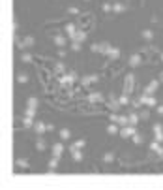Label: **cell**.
<instances>
[{
  "mask_svg": "<svg viewBox=\"0 0 163 190\" xmlns=\"http://www.w3.org/2000/svg\"><path fill=\"white\" fill-rule=\"evenodd\" d=\"M71 51H81V43L79 41H71Z\"/></svg>",
  "mask_w": 163,
  "mask_h": 190,
  "instance_id": "38",
  "label": "cell"
},
{
  "mask_svg": "<svg viewBox=\"0 0 163 190\" xmlns=\"http://www.w3.org/2000/svg\"><path fill=\"white\" fill-rule=\"evenodd\" d=\"M86 100H88L90 104H98V102H103V94H101V92H90Z\"/></svg>",
  "mask_w": 163,
  "mask_h": 190,
  "instance_id": "7",
  "label": "cell"
},
{
  "mask_svg": "<svg viewBox=\"0 0 163 190\" xmlns=\"http://www.w3.org/2000/svg\"><path fill=\"white\" fill-rule=\"evenodd\" d=\"M101 8H103V11H112V4H109V2H105Z\"/></svg>",
  "mask_w": 163,
  "mask_h": 190,
  "instance_id": "40",
  "label": "cell"
},
{
  "mask_svg": "<svg viewBox=\"0 0 163 190\" xmlns=\"http://www.w3.org/2000/svg\"><path fill=\"white\" fill-rule=\"evenodd\" d=\"M161 62H163V53H161Z\"/></svg>",
  "mask_w": 163,
  "mask_h": 190,
  "instance_id": "49",
  "label": "cell"
},
{
  "mask_svg": "<svg viewBox=\"0 0 163 190\" xmlns=\"http://www.w3.org/2000/svg\"><path fill=\"white\" fill-rule=\"evenodd\" d=\"M53 41H55V45H58V47H66V43H67V38H66L64 34H56V36L53 38Z\"/></svg>",
  "mask_w": 163,
  "mask_h": 190,
  "instance_id": "10",
  "label": "cell"
},
{
  "mask_svg": "<svg viewBox=\"0 0 163 190\" xmlns=\"http://www.w3.org/2000/svg\"><path fill=\"white\" fill-rule=\"evenodd\" d=\"M17 81L19 83H26L28 81V76L26 74H17Z\"/></svg>",
  "mask_w": 163,
  "mask_h": 190,
  "instance_id": "36",
  "label": "cell"
},
{
  "mask_svg": "<svg viewBox=\"0 0 163 190\" xmlns=\"http://www.w3.org/2000/svg\"><path fill=\"white\" fill-rule=\"evenodd\" d=\"M64 32L69 36V40H71V38L75 36V32H77V27L73 25V23H67V25H66V28H64Z\"/></svg>",
  "mask_w": 163,
  "mask_h": 190,
  "instance_id": "13",
  "label": "cell"
},
{
  "mask_svg": "<svg viewBox=\"0 0 163 190\" xmlns=\"http://www.w3.org/2000/svg\"><path fill=\"white\" fill-rule=\"evenodd\" d=\"M56 166H58V158H56V156H53V160L49 162V168H51V170H49V173H55V171H56Z\"/></svg>",
  "mask_w": 163,
  "mask_h": 190,
  "instance_id": "24",
  "label": "cell"
},
{
  "mask_svg": "<svg viewBox=\"0 0 163 190\" xmlns=\"http://www.w3.org/2000/svg\"><path fill=\"white\" fill-rule=\"evenodd\" d=\"M98 79H100V76L92 74V76H86V77H83V79H81V85H83V87H86V85H92V83H96Z\"/></svg>",
  "mask_w": 163,
  "mask_h": 190,
  "instance_id": "9",
  "label": "cell"
},
{
  "mask_svg": "<svg viewBox=\"0 0 163 190\" xmlns=\"http://www.w3.org/2000/svg\"><path fill=\"white\" fill-rule=\"evenodd\" d=\"M55 72H56V74H60V76H62V74H64V72H66V66H64V64H62V62H56V64H55Z\"/></svg>",
  "mask_w": 163,
  "mask_h": 190,
  "instance_id": "29",
  "label": "cell"
},
{
  "mask_svg": "<svg viewBox=\"0 0 163 190\" xmlns=\"http://www.w3.org/2000/svg\"><path fill=\"white\" fill-rule=\"evenodd\" d=\"M71 156H73V160H75V162H81V160H83V153H81V149H79V151H73V153H71Z\"/></svg>",
  "mask_w": 163,
  "mask_h": 190,
  "instance_id": "32",
  "label": "cell"
},
{
  "mask_svg": "<svg viewBox=\"0 0 163 190\" xmlns=\"http://www.w3.org/2000/svg\"><path fill=\"white\" fill-rule=\"evenodd\" d=\"M53 130H55V124L49 123V124H47V132H53Z\"/></svg>",
  "mask_w": 163,
  "mask_h": 190,
  "instance_id": "46",
  "label": "cell"
},
{
  "mask_svg": "<svg viewBox=\"0 0 163 190\" xmlns=\"http://www.w3.org/2000/svg\"><path fill=\"white\" fill-rule=\"evenodd\" d=\"M109 43H105V41H101V43H92V53H101V55H107V51H109Z\"/></svg>",
  "mask_w": 163,
  "mask_h": 190,
  "instance_id": "2",
  "label": "cell"
},
{
  "mask_svg": "<svg viewBox=\"0 0 163 190\" xmlns=\"http://www.w3.org/2000/svg\"><path fill=\"white\" fill-rule=\"evenodd\" d=\"M141 62H143V57L139 55V53H135V55H131V57H129V66H131V68H137Z\"/></svg>",
  "mask_w": 163,
  "mask_h": 190,
  "instance_id": "12",
  "label": "cell"
},
{
  "mask_svg": "<svg viewBox=\"0 0 163 190\" xmlns=\"http://www.w3.org/2000/svg\"><path fill=\"white\" fill-rule=\"evenodd\" d=\"M45 147H47V143H45V141L39 137V139L36 141V149H38V151H45Z\"/></svg>",
  "mask_w": 163,
  "mask_h": 190,
  "instance_id": "30",
  "label": "cell"
},
{
  "mask_svg": "<svg viewBox=\"0 0 163 190\" xmlns=\"http://www.w3.org/2000/svg\"><path fill=\"white\" fill-rule=\"evenodd\" d=\"M133 87H135V76H126V81H124V90L122 92H126V94H131L133 92Z\"/></svg>",
  "mask_w": 163,
  "mask_h": 190,
  "instance_id": "3",
  "label": "cell"
},
{
  "mask_svg": "<svg viewBox=\"0 0 163 190\" xmlns=\"http://www.w3.org/2000/svg\"><path fill=\"white\" fill-rule=\"evenodd\" d=\"M25 115L34 119V115H36V107H28V106H26V109H25Z\"/></svg>",
  "mask_w": 163,
  "mask_h": 190,
  "instance_id": "33",
  "label": "cell"
},
{
  "mask_svg": "<svg viewBox=\"0 0 163 190\" xmlns=\"http://www.w3.org/2000/svg\"><path fill=\"white\" fill-rule=\"evenodd\" d=\"M128 117H129V124H133V126H137V123H139V117H141V115H137L135 111H131V113H129Z\"/></svg>",
  "mask_w": 163,
  "mask_h": 190,
  "instance_id": "22",
  "label": "cell"
},
{
  "mask_svg": "<svg viewBox=\"0 0 163 190\" xmlns=\"http://www.w3.org/2000/svg\"><path fill=\"white\" fill-rule=\"evenodd\" d=\"M22 62H32V55L25 53V55H22Z\"/></svg>",
  "mask_w": 163,
  "mask_h": 190,
  "instance_id": "41",
  "label": "cell"
},
{
  "mask_svg": "<svg viewBox=\"0 0 163 190\" xmlns=\"http://www.w3.org/2000/svg\"><path fill=\"white\" fill-rule=\"evenodd\" d=\"M34 121H32V117H26L25 115V119H22V126H25V128H34Z\"/></svg>",
  "mask_w": 163,
  "mask_h": 190,
  "instance_id": "21",
  "label": "cell"
},
{
  "mask_svg": "<svg viewBox=\"0 0 163 190\" xmlns=\"http://www.w3.org/2000/svg\"><path fill=\"white\" fill-rule=\"evenodd\" d=\"M75 79H77V74H73V72L62 74V76H60V83H62V85H71Z\"/></svg>",
  "mask_w": 163,
  "mask_h": 190,
  "instance_id": "4",
  "label": "cell"
},
{
  "mask_svg": "<svg viewBox=\"0 0 163 190\" xmlns=\"http://www.w3.org/2000/svg\"><path fill=\"white\" fill-rule=\"evenodd\" d=\"M143 141H145V137H143L141 134H135V136H133V143H137V145H141Z\"/></svg>",
  "mask_w": 163,
  "mask_h": 190,
  "instance_id": "34",
  "label": "cell"
},
{
  "mask_svg": "<svg viewBox=\"0 0 163 190\" xmlns=\"http://www.w3.org/2000/svg\"><path fill=\"white\" fill-rule=\"evenodd\" d=\"M156 111H157V115H163V106H159V107H156Z\"/></svg>",
  "mask_w": 163,
  "mask_h": 190,
  "instance_id": "47",
  "label": "cell"
},
{
  "mask_svg": "<svg viewBox=\"0 0 163 190\" xmlns=\"http://www.w3.org/2000/svg\"><path fill=\"white\" fill-rule=\"evenodd\" d=\"M112 160H114V153H105V154H103V162H105V164H111Z\"/></svg>",
  "mask_w": 163,
  "mask_h": 190,
  "instance_id": "31",
  "label": "cell"
},
{
  "mask_svg": "<svg viewBox=\"0 0 163 190\" xmlns=\"http://www.w3.org/2000/svg\"><path fill=\"white\" fill-rule=\"evenodd\" d=\"M116 124H120V126H128V124H129V117H128V115L118 117V123H116Z\"/></svg>",
  "mask_w": 163,
  "mask_h": 190,
  "instance_id": "25",
  "label": "cell"
},
{
  "mask_svg": "<svg viewBox=\"0 0 163 190\" xmlns=\"http://www.w3.org/2000/svg\"><path fill=\"white\" fill-rule=\"evenodd\" d=\"M120 107H122V104L118 100H114V94H111V96H109V109L111 111H118Z\"/></svg>",
  "mask_w": 163,
  "mask_h": 190,
  "instance_id": "8",
  "label": "cell"
},
{
  "mask_svg": "<svg viewBox=\"0 0 163 190\" xmlns=\"http://www.w3.org/2000/svg\"><path fill=\"white\" fill-rule=\"evenodd\" d=\"M154 139H156V141H159V143H163V132H157V134H154Z\"/></svg>",
  "mask_w": 163,
  "mask_h": 190,
  "instance_id": "39",
  "label": "cell"
},
{
  "mask_svg": "<svg viewBox=\"0 0 163 190\" xmlns=\"http://www.w3.org/2000/svg\"><path fill=\"white\" fill-rule=\"evenodd\" d=\"M159 81H161V83H163V72H161V74H159Z\"/></svg>",
  "mask_w": 163,
  "mask_h": 190,
  "instance_id": "48",
  "label": "cell"
},
{
  "mask_svg": "<svg viewBox=\"0 0 163 190\" xmlns=\"http://www.w3.org/2000/svg\"><path fill=\"white\" fill-rule=\"evenodd\" d=\"M34 130H36L38 136H41L43 132H47V124H45V123H36L34 124Z\"/></svg>",
  "mask_w": 163,
  "mask_h": 190,
  "instance_id": "18",
  "label": "cell"
},
{
  "mask_svg": "<svg viewBox=\"0 0 163 190\" xmlns=\"http://www.w3.org/2000/svg\"><path fill=\"white\" fill-rule=\"evenodd\" d=\"M150 149L156 153V154H159V156H163V147H161V143H159V141H152V143H150Z\"/></svg>",
  "mask_w": 163,
  "mask_h": 190,
  "instance_id": "14",
  "label": "cell"
},
{
  "mask_svg": "<svg viewBox=\"0 0 163 190\" xmlns=\"http://www.w3.org/2000/svg\"><path fill=\"white\" fill-rule=\"evenodd\" d=\"M15 166H19L21 170H26V168H28V162L22 160V158H17V160H15Z\"/></svg>",
  "mask_w": 163,
  "mask_h": 190,
  "instance_id": "27",
  "label": "cell"
},
{
  "mask_svg": "<svg viewBox=\"0 0 163 190\" xmlns=\"http://www.w3.org/2000/svg\"><path fill=\"white\" fill-rule=\"evenodd\" d=\"M67 11H69V13H73V15H77V13H79V10H77L75 6H71V8H67Z\"/></svg>",
  "mask_w": 163,
  "mask_h": 190,
  "instance_id": "43",
  "label": "cell"
},
{
  "mask_svg": "<svg viewBox=\"0 0 163 190\" xmlns=\"http://www.w3.org/2000/svg\"><path fill=\"white\" fill-rule=\"evenodd\" d=\"M107 134H111V136L118 134V126H116V123H112V124H109V126H107Z\"/></svg>",
  "mask_w": 163,
  "mask_h": 190,
  "instance_id": "28",
  "label": "cell"
},
{
  "mask_svg": "<svg viewBox=\"0 0 163 190\" xmlns=\"http://www.w3.org/2000/svg\"><path fill=\"white\" fill-rule=\"evenodd\" d=\"M58 57L64 58V57H66V49H60V51H58Z\"/></svg>",
  "mask_w": 163,
  "mask_h": 190,
  "instance_id": "44",
  "label": "cell"
},
{
  "mask_svg": "<svg viewBox=\"0 0 163 190\" xmlns=\"http://www.w3.org/2000/svg\"><path fill=\"white\" fill-rule=\"evenodd\" d=\"M107 57L111 60H116V58H120V49L118 47H109V51H107Z\"/></svg>",
  "mask_w": 163,
  "mask_h": 190,
  "instance_id": "11",
  "label": "cell"
},
{
  "mask_svg": "<svg viewBox=\"0 0 163 190\" xmlns=\"http://www.w3.org/2000/svg\"><path fill=\"white\" fill-rule=\"evenodd\" d=\"M26 106H28V107H36V109H38V106H39V102H38V98H34V96H30V98L26 100Z\"/></svg>",
  "mask_w": 163,
  "mask_h": 190,
  "instance_id": "26",
  "label": "cell"
},
{
  "mask_svg": "<svg viewBox=\"0 0 163 190\" xmlns=\"http://www.w3.org/2000/svg\"><path fill=\"white\" fill-rule=\"evenodd\" d=\"M86 147V141L84 139H79V141H75V143H71V145H69V151H79V149H84Z\"/></svg>",
  "mask_w": 163,
  "mask_h": 190,
  "instance_id": "15",
  "label": "cell"
},
{
  "mask_svg": "<svg viewBox=\"0 0 163 190\" xmlns=\"http://www.w3.org/2000/svg\"><path fill=\"white\" fill-rule=\"evenodd\" d=\"M135 134H137V130H135V126H133V124L122 126V130H120V136H122V137H133Z\"/></svg>",
  "mask_w": 163,
  "mask_h": 190,
  "instance_id": "5",
  "label": "cell"
},
{
  "mask_svg": "<svg viewBox=\"0 0 163 190\" xmlns=\"http://www.w3.org/2000/svg\"><path fill=\"white\" fill-rule=\"evenodd\" d=\"M139 100L143 102L145 107H157V100H156L154 94H146V92H143L141 96H139Z\"/></svg>",
  "mask_w": 163,
  "mask_h": 190,
  "instance_id": "1",
  "label": "cell"
},
{
  "mask_svg": "<svg viewBox=\"0 0 163 190\" xmlns=\"http://www.w3.org/2000/svg\"><path fill=\"white\" fill-rule=\"evenodd\" d=\"M62 151H64V145L60 143V141H56V143L53 145V156H56V158H60V154H62Z\"/></svg>",
  "mask_w": 163,
  "mask_h": 190,
  "instance_id": "16",
  "label": "cell"
},
{
  "mask_svg": "<svg viewBox=\"0 0 163 190\" xmlns=\"http://www.w3.org/2000/svg\"><path fill=\"white\" fill-rule=\"evenodd\" d=\"M157 89H159V79H152V81L145 87V90H143V92H146V94H154Z\"/></svg>",
  "mask_w": 163,
  "mask_h": 190,
  "instance_id": "6",
  "label": "cell"
},
{
  "mask_svg": "<svg viewBox=\"0 0 163 190\" xmlns=\"http://www.w3.org/2000/svg\"><path fill=\"white\" fill-rule=\"evenodd\" d=\"M112 11H114V13H124V11H126V4L114 2V4H112Z\"/></svg>",
  "mask_w": 163,
  "mask_h": 190,
  "instance_id": "19",
  "label": "cell"
},
{
  "mask_svg": "<svg viewBox=\"0 0 163 190\" xmlns=\"http://www.w3.org/2000/svg\"><path fill=\"white\" fill-rule=\"evenodd\" d=\"M157 132H163V126L161 124H154V134H157Z\"/></svg>",
  "mask_w": 163,
  "mask_h": 190,
  "instance_id": "42",
  "label": "cell"
},
{
  "mask_svg": "<svg viewBox=\"0 0 163 190\" xmlns=\"http://www.w3.org/2000/svg\"><path fill=\"white\" fill-rule=\"evenodd\" d=\"M143 38L145 40H154V32L152 30H143Z\"/></svg>",
  "mask_w": 163,
  "mask_h": 190,
  "instance_id": "35",
  "label": "cell"
},
{
  "mask_svg": "<svg viewBox=\"0 0 163 190\" xmlns=\"http://www.w3.org/2000/svg\"><path fill=\"white\" fill-rule=\"evenodd\" d=\"M118 102L122 104V106H129V94H126V92H122L120 96H118Z\"/></svg>",
  "mask_w": 163,
  "mask_h": 190,
  "instance_id": "23",
  "label": "cell"
},
{
  "mask_svg": "<svg viewBox=\"0 0 163 190\" xmlns=\"http://www.w3.org/2000/svg\"><path fill=\"white\" fill-rule=\"evenodd\" d=\"M84 40H86V32H83V30H77L75 36L71 38V41H79V43H83Z\"/></svg>",
  "mask_w": 163,
  "mask_h": 190,
  "instance_id": "17",
  "label": "cell"
},
{
  "mask_svg": "<svg viewBox=\"0 0 163 190\" xmlns=\"http://www.w3.org/2000/svg\"><path fill=\"white\" fill-rule=\"evenodd\" d=\"M118 117H120V115H116V113L112 111V113L109 115V121H111V123H118Z\"/></svg>",
  "mask_w": 163,
  "mask_h": 190,
  "instance_id": "37",
  "label": "cell"
},
{
  "mask_svg": "<svg viewBox=\"0 0 163 190\" xmlns=\"http://www.w3.org/2000/svg\"><path fill=\"white\" fill-rule=\"evenodd\" d=\"M69 137H71L69 128H62V130H60V139H62V141H69Z\"/></svg>",
  "mask_w": 163,
  "mask_h": 190,
  "instance_id": "20",
  "label": "cell"
},
{
  "mask_svg": "<svg viewBox=\"0 0 163 190\" xmlns=\"http://www.w3.org/2000/svg\"><path fill=\"white\" fill-rule=\"evenodd\" d=\"M141 117H143V119H148V117H150V113H148V111H146V109H145V111H143V113H141Z\"/></svg>",
  "mask_w": 163,
  "mask_h": 190,
  "instance_id": "45",
  "label": "cell"
}]
</instances>
